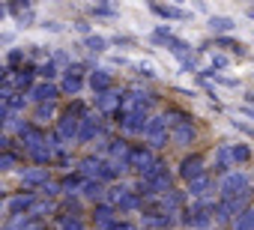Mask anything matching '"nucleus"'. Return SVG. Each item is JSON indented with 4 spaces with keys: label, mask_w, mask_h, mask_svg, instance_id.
<instances>
[{
    "label": "nucleus",
    "mask_w": 254,
    "mask_h": 230,
    "mask_svg": "<svg viewBox=\"0 0 254 230\" xmlns=\"http://www.w3.org/2000/svg\"><path fill=\"white\" fill-rule=\"evenodd\" d=\"M215 45H221L224 51H230V54H245V45L242 42H236V39H230V36H215Z\"/></svg>",
    "instance_id": "nucleus-18"
},
{
    "label": "nucleus",
    "mask_w": 254,
    "mask_h": 230,
    "mask_svg": "<svg viewBox=\"0 0 254 230\" xmlns=\"http://www.w3.org/2000/svg\"><path fill=\"white\" fill-rule=\"evenodd\" d=\"M221 87H239V78H230V75H212Z\"/></svg>",
    "instance_id": "nucleus-25"
},
{
    "label": "nucleus",
    "mask_w": 254,
    "mask_h": 230,
    "mask_svg": "<svg viewBox=\"0 0 254 230\" xmlns=\"http://www.w3.org/2000/svg\"><path fill=\"white\" fill-rule=\"evenodd\" d=\"M209 30H212L215 36H227V33L236 30V21H233L230 15H212V18H209Z\"/></svg>",
    "instance_id": "nucleus-8"
},
{
    "label": "nucleus",
    "mask_w": 254,
    "mask_h": 230,
    "mask_svg": "<svg viewBox=\"0 0 254 230\" xmlns=\"http://www.w3.org/2000/svg\"><path fill=\"white\" fill-rule=\"evenodd\" d=\"M63 230H84V221H81L78 215H72V218H63Z\"/></svg>",
    "instance_id": "nucleus-23"
},
{
    "label": "nucleus",
    "mask_w": 254,
    "mask_h": 230,
    "mask_svg": "<svg viewBox=\"0 0 254 230\" xmlns=\"http://www.w3.org/2000/svg\"><path fill=\"white\" fill-rule=\"evenodd\" d=\"M230 126H233L239 135H245V138H254V126H248V123H242V120H233Z\"/></svg>",
    "instance_id": "nucleus-22"
},
{
    "label": "nucleus",
    "mask_w": 254,
    "mask_h": 230,
    "mask_svg": "<svg viewBox=\"0 0 254 230\" xmlns=\"http://www.w3.org/2000/svg\"><path fill=\"white\" fill-rule=\"evenodd\" d=\"M99 132H102V123H99L96 117H84V120H81V129H78V141L87 144V141H93Z\"/></svg>",
    "instance_id": "nucleus-11"
},
{
    "label": "nucleus",
    "mask_w": 254,
    "mask_h": 230,
    "mask_svg": "<svg viewBox=\"0 0 254 230\" xmlns=\"http://www.w3.org/2000/svg\"><path fill=\"white\" fill-rule=\"evenodd\" d=\"M87 45H90L93 51H105V45H108V39H102V36H90V39H87Z\"/></svg>",
    "instance_id": "nucleus-24"
},
{
    "label": "nucleus",
    "mask_w": 254,
    "mask_h": 230,
    "mask_svg": "<svg viewBox=\"0 0 254 230\" xmlns=\"http://www.w3.org/2000/svg\"><path fill=\"white\" fill-rule=\"evenodd\" d=\"M105 230H135V227H132V224H126V221H117V218H114Z\"/></svg>",
    "instance_id": "nucleus-26"
},
{
    "label": "nucleus",
    "mask_w": 254,
    "mask_h": 230,
    "mask_svg": "<svg viewBox=\"0 0 254 230\" xmlns=\"http://www.w3.org/2000/svg\"><path fill=\"white\" fill-rule=\"evenodd\" d=\"M144 138L150 147H165L168 144V117H150L144 126Z\"/></svg>",
    "instance_id": "nucleus-3"
},
{
    "label": "nucleus",
    "mask_w": 254,
    "mask_h": 230,
    "mask_svg": "<svg viewBox=\"0 0 254 230\" xmlns=\"http://www.w3.org/2000/svg\"><path fill=\"white\" fill-rule=\"evenodd\" d=\"M102 191H105V185H102L99 179H84V182H81V194H84L87 200H99Z\"/></svg>",
    "instance_id": "nucleus-15"
},
{
    "label": "nucleus",
    "mask_w": 254,
    "mask_h": 230,
    "mask_svg": "<svg viewBox=\"0 0 254 230\" xmlns=\"http://www.w3.org/2000/svg\"><path fill=\"white\" fill-rule=\"evenodd\" d=\"M81 87H84L81 72H72V69H69V75H66V81H63V90H66V93H78Z\"/></svg>",
    "instance_id": "nucleus-20"
},
{
    "label": "nucleus",
    "mask_w": 254,
    "mask_h": 230,
    "mask_svg": "<svg viewBox=\"0 0 254 230\" xmlns=\"http://www.w3.org/2000/svg\"><path fill=\"white\" fill-rule=\"evenodd\" d=\"M233 230H254V206H245L233 218Z\"/></svg>",
    "instance_id": "nucleus-14"
},
{
    "label": "nucleus",
    "mask_w": 254,
    "mask_h": 230,
    "mask_svg": "<svg viewBox=\"0 0 254 230\" xmlns=\"http://www.w3.org/2000/svg\"><path fill=\"white\" fill-rule=\"evenodd\" d=\"M54 96H57V90L48 87V84H39V87L33 90V99H36V102H51Z\"/></svg>",
    "instance_id": "nucleus-21"
},
{
    "label": "nucleus",
    "mask_w": 254,
    "mask_h": 230,
    "mask_svg": "<svg viewBox=\"0 0 254 230\" xmlns=\"http://www.w3.org/2000/svg\"><path fill=\"white\" fill-rule=\"evenodd\" d=\"M239 114H245L248 120H254V108H248V105H242V108H239Z\"/></svg>",
    "instance_id": "nucleus-27"
},
{
    "label": "nucleus",
    "mask_w": 254,
    "mask_h": 230,
    "mask_svg": "<svg viewBox=\"0 0 254 230\" xmlns=\"http://www.w3.org/2000/svg\"><path fill=\"white\" fill-rule=\"evenodd\" d=\"M200 173H206V171H203V156H197V153H194V156H186L183 165H180V176H183L186 182H191V179L200 176Z\"/></svg>",
    "instance_id": "nucleus-5"
},
{
    "label": "nucleus",
    "mask_w": 254,
    "mask_h": 230,
    "mask_svg": "<svg viewBox=\"0 0 254 230\" xmlns=\"http://www.w3.org/2000/svg\"><path fill=\"white\" fill-rule=\"evenodd\" d=\"M218 230H221V227H218Z\"/></svg>",
    "instance_id": "nucleus-28"
},
{
    "label": "nucleus",
    "mask_w": 254,
    "mask_h": 230,
    "mask_svg": "<svg viewBox=\"0 0 254 230\" xmlns=\"http://www.w3.org/2000/svg\"><path fill=\"white\" fill-rule=\"evenodd\" d=\"M111 221H114V206H111V203H99V206L93 209V224L105 230Z\"/></svg>",
    "instance_id": "nucleus-13"
},
{
    "label": "nucleus",
    "mask_w": 254,
    "mask_h": 230,
    "mask_svg": "<svg viewBox=\"0 0 254 230\" xmlns=\"http://www.w3.org/2000/svg\"><path fill=\"white\" fill-rule=\"evenodd\" d=\"M209 191H212V176L209 173H200V176H194L189 182V194L191 197H206Z\"/></svg>",
    "instance_id": "nucleus-9"
},
{
    "label": "nucleus",
    "mask_w": 254,
    "mask_h": 230,
    "mask_svg": "<svg viewBox=\"0 0 254 230\" xmlns=\"http://www.w3.org/2000/svg\"><path fill=\"white\" fill-rule=\"evenodd\" d=\"M194 138H197V132H194V126H191V120L180 114V120H177L174 129H171V141H174L177 147H191Z\"/></svg>",
    "instance_id": "nucleus-4"
},
{
    "label": "nucleus",
    "mask_w": 254,
    "mask_h": 230,
    "mask_svg": "<svg viewBox=\"0 0 254 230\" xmlns=\"http://www.w3.org/2000/svg\"><path fill=\"white\" fill-rule=\"evenodd\" d=\"M162 18H168V21H186L189 18V12L186 9H177V6H153Z\"/></svg>",
    "instance_id": "nucleus-16"
},
{
    "label": "nucleus",
    "mask_w": 254,
    "mask_h": 230,
    "mask_svg": "<svg viewBox=\"0 0 254 230\" xmlns=\"http://www.w3.org/2000/svg\"><path fill=\"white\" fill-rule=\"evenodd\" d=\"M215 171L224 176L227 171H233V159H230V144H218L215 150Z\"/></svg>",
    "instance_id": "nucleus-12"
},
{
    "label": "nucleus",
    "mask_w": 254,
    "mask_h": 230,
    "mask_svg": "<svg viewBox=\"0 0 254 230\" xmlns=\"http://www.w3.org/2000/svg\"><path fill=\"white\" fill-rule=\"evenodd\" d=\"M111 84H114V78H111V72H108V69H96V72L90 75V87H93V93H96V96L108 93V90H111Z\"/></svg>",
    "instance_id": "nucleus-7"
},
{
    "label": "nucleus",
    "mask_w": 254,
    "mask_h": 230,
    "mask_svg": "<svg viewBox=\"0 0 254 230\" xmlns=\"http://www.w3.org/2000/svg\"><path fill=\"white\" fill-rule=\"evenodd\" d=\"M209 200H203V203H194L191 209H183V224L186 227H191V230H209L212 227V212H209Z\"/></svg>",
    "instance_id": "nucleus-2"
},
{
    "label": "nucleus",
    "mask_w": 254,
    "mask_h": 230,
    "mask_svg": "<svg viewBox=\"0 0 254 230\" xmlns=\"http://www.w3.org/2000/svg\"><path fill=\"white\" fill-rule=\"evenodd\" d=\"M230 159H233V165H245V162L251 159L248 144H233V147H230Z\"/></svg>",
    "instance_id": "nucleus-19"
},
{
    "label": "nucleus",
    "mask_w": 254,
    "mask_h": 230,
    "mask_svg": "<svg viewBox=\"0 0 254 230\" xmlns=\"http://www.w3.org/2000/svg\"><path fill=\"white\" fill-rule=\"evenodd\" d=\"M144 224H147L150 230H168V227L177 224V218L168 215V212H144Z\"/></svg>",
    "instance_id": "nucleus-6"
},
{
    "label": "nucleus",
    "mask_w": 254,
    "mask_h": 230,
    "mask_svg": "<svg viewBox=\"0 0 254 230\" xmlns=\"http://www.w3.org/2000/svg\"><path fill=\"white\" fill-rule=\"evenodd\" d=\"M218 194H221V197H242V194H251L248 176H245L242 171H227V173L218 179Z\"/></svg>",
    "instance_id": "nucleus-1"
},
{
    "label": "nucleus",
    "mask_w": 254,
    "mask_h": 230,
    "mask_svg": "<svg viewBox=\"0 0 254 230\" xmlns=\"http://www.w3.org/2000/svg\"><path fill=\"white\" fill-rule=\"evenodd\" d=\"M120 102H123V96H120V93H114V90H108V93H102V96L96 99L99 111H111V108H117Z\"/></svg>",
    "instance_id": "nucleus-17"
},
{
    "label": "nucleus",
    "mask_w": 254,
    "mask_h": 230,
    "mask_svg": "<svg viewBox=\"0 0 254 230\" xmlns=\"http://www.w3.org/2000/svg\"><path fill=\"white\" fill-rule=\"evenodd\" d=\"M159 203L165 206V212H168V215H174V212H180V209H183V203H186V194L171 188V191H165V194H162V200H159Z\"/></svg>",
    "instance_id": "nucleus-10"
}]
</instances>
